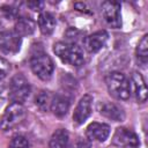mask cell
<instances>
[{"label":"cell","mask_w":148,"mask_h":148,"mask_svg":"<svg viewBox=\"0 0 148 148\" xmlns=\"http://www.w3.org/2000/svg\"><path fill=\"white\" fill-rule=\"evenodd\" d=\"M53 52L56 53V56L59 59H61V61H64L68 65L79 67V66L83 65V62H84L83 51L76 44L59 42V43L54 44Z\"/></svg>","instance_id":"obj_1"},{"label":"cell","mask_w":148,"mask_h":148,"mask_svg":"<svg viewBox=\"0 0 148 148\" xmlns=\"http://www.w3.org/2000/svg\"><path fill=\"white\" fill-rule=\"evenodd\" d=\"M109 92L118 99H128L131 96V83L120 72H112L106 76Z\"/></svg>","instance_id":"obj_2"},{"label":"cell","mask_w":148,"mask_h":148,"mask_svg":"<svg viewBox=\"0 0 148 148\" xmlns=\"http://www.w3.org/2000/svg\"><path fill=\"white\" fill-rule=\"evenodd\" d=\"M27 116L25 109L22 104L18 103H12L9 106H7L1 120H0V128L2 131H9L17 125H20Z\"/></svg>","instance_id":"obj_3"},{"label":"cell","mask_w":148,"mask_h":148,"mask_svg":"<svg viewBox=\"0 0 148 148\" xmlns=\"http://www.w3.org/2000/svg\"><path fill=\"white\" fill-rule=\"evenodd\" d=\"M30 67L32 72L44 81L50 80L54 71V65L52 59L46 53H42V52H38L31 57Z\"/></svg>","instance_id":"obj_4"},{"label":"cell","mask_w":148,"mask_h":148,"mask_svg":"<svg viewBox=\"0 0 148 148\" xmlns=\"http://www.w3.org/2000/svg\"><path fill=\"white\" fill-rule=\"evenodd\" d=\"M30 94V84L22 74H16L9 83V98L13 103L22 104Z\"/></svg>","instance_id":"obj_5"},{"label":"cell","mask_w":148,"mask_h":148,"mask_svg":"<svg viewBox=\"0 0 148 148\" xmlns=\"http://www.w3.org/2000/svg\"><path fill=\"white\" fill-rule=\"evenodd\" d=\"M111 143L117 147H124V148H138L140 146V141L138 135L125 127H118L111 139Z\"/></svg>","instance_id":"obj_6"},{"label":"cell","mask_w":148,"mask_h":148,"mask_svg":"<svg viewBox=\"0 0 148 148\" xmlns=\"http://www.w3.org/2000/svg\"><path fill=\"white\" fill-rule=\"evenodd\" d=\"M102 15L108 23L113 29H118L121 25V14L120 3L116 1H104L102 3Z\"/></svg>","instance_id":"obj_7"},{"label":"cell","mask_w":148,"mask_h":148,"mask_svg":"<svg viewBox=\"0 0 148 148\" xmlns=\"http://www.w3.org/2000/svg\"><path fill=\"white\" fill-rule=\"evenodd\" d=\"M21 46V37L14 30L0 29V51L5 53H16Z\"/></svg>","instance_id":"obj_8"},{"label":"cell","mask_w":148,"mask_h":148,"mask_svg":"<svg viewBox=\"0 0 148 148\" xmlns=\"http://www.w3.org/2000/svg\"><path fill=\"white\" fill-rule=\"evenodd\" d=\"M91 104L92 97L90 95H84L83 97H81L73 113V120L75 124L81 125L89 118V116L91 114Z\"/></svg>","instance_id":"obj_9"},{"label":"cell","mask_w":148,"mask_h":148,"mask_svg":"<svg viewBox=\"0 0 148 148\" xmlns=\"http://www.w3.org/2000/svg\"><path fill=\"white\" fill-rule=\"evenodd\" d=\"M108 32L104 30L96 31L84 38V47L88 52L90 53H96L98 52L106 43L108 40Z\"/></svg>","instance_id":"obj_10"},{"label":"cell","mask_w":148,"mask_h":148,"mask_svg":"<svg viewBox=\"0 0 148 148\" xmlns=\"http://www.w3.org/2000/svg\"><path fill=\"white\" fill-rule=\"evenodd\" d=\"M87 138L91 141L103 142L110 135V126L104 123H91L86 131Z\"/></svg>","instance_id":"obj_11"},{"label":"cell","mask_w":148,"mask_h":148,"mask_svg":"<svg viewBox=\"0 0 148 148\" xmlns=\"http://www.w3.org/2000/svg\"><path fill=\"white\" fill-rule=\"evenodd\" d=\"M98 111L104 117L114 120V121H123L125 119V112L124 110L111 102H102L98 104Z\"/></svg>","instance_id":"obj_12"},{"label":"cell","mask_w":148,"mask_h":148,"mask_svg":"<svg viewBox=\"0 0 148 148\" xmlns=\"http://www.w3.org/2000/svg\"><path fill=\"white\" fill-rule=\"evenodd\" d=\"M69 98L66 95H53L52 102H51V111L57 117H64L69 109Z\"/></svg>","instance_id":"obj_13"},{"label":"cell","mask_w":148,"mask_h":148,"mask_svg":"<svg viewBox=\"0 0 148 148\" xmlns=\"http://www.w3.org/2000/svg\"><path fill=\"white\" fill-rule=\"evenodd\" d=\"M131 80H132V83L134 87L136 101L139 103H145L147 99V87H146V82H145L143 76L138 72H133Z\"/></svg>","instance_id":"obj_14"},{"label":"cell","mask_w":148,"mask_h":148,"mask_svg":"<svg viewBox=\"0 0 148 148\" xmlns=\"http://www.w3.org/2000/svg\"><path fill=\"white\" fill-rule=\"evenodd\" d=\"M35 28H36V24L30 17H18L15 23L14 31L20 37H22V36L31 35L35 31Z\"/></svg>","instance_id":"obj_15"},{"label":"cell","mask_w":148,"mask_h":148,"mask_svg":"<svg viewBox=\"0 0 148 148\" xmlns=\"http://www.w3.org/2000/svg\"><path fill=\"white\" fill-rule=\"evenodd\" d=\"M68 140H69L68 132L64 128H59L52 134L49 142V148H67Z\"/></svg>","instance_id":"obj_16"},{"label":"cell","mask_w":148,"mask_h":148,"mask_svg":"<svg viewBox=\"0 0 148 148\" xmlns=\"http://www.w3.org/2000/svg\"><path fill=\"white\" fill-rule=\"evenodd\" d=\"M38 27L44 35H51L56 28V20L54 17L46 12H43L38 16Z\"/></svg>","instance_id":"obj_17"},{"label":"cell","mask_w":148,"mask_h":148,"mask_svg":"<svg viewBox=\"0 0 148 148\" xmlns=\"http://www.w3.org/2000/svg\"><path fill=\"white\" fill-rule=\"evenodd\" d=\"M53 95L47 91V90H42L36 95L35 98V103L37 105V108L42 111H46L47 109H50L51 106V102H52Z\"/></svg>","instance_id":"obj_18"},{"label":"cell","mask_w":148,"mask_h":148,"mask_svg":"<svg viewBox=\"0 0 148 148\" xmlns=\"http://www.w3.org/2000/svg\"><path fill=\"white\" fill-rule=\"evenodd\" d=\"M147 38H148V36L143 35V37L141 38V40L139 42V44L136 46V57L142 62H146L147 57H148V40H147Z\"/></svg>","instance_id":"obj_19"},{"label":"cell","mask_w":148,"mask_h":148,"mask_svg":"<svg viewBox=\"0 0 148 148\" xmlns=\"http://www.w3.org/2000/svg\"><path fill=\"white\" fill-rule=\"evenodd\" d=\"M9 148H29V141L23 135H14L9 142Z\"/></svg>","instance_id":"obj_20"},{"label":"cell","mask_w":148,"mask_h":148,"mask_svg":"<svg viewBox=\"0 0 148 148\" xmlns=\"http://www.w3.org/2000/svg\"><path fill=\"white\" fill-rule=\"evenodd\" d=\"M9 69H10V66H9L8 61L5 60V59H2V58H0V81H1L3 77L7 76Z\"/></svg>","instance_id":"obj_21"},{"label":"cell","mask_w":148,"mask_h":148,"mask_svg":"<svg viewBox=\"0 0 148 148\" xmlns=\"http://www.w3.org/2000/svg\"><path fill=\"white\" fill-rule=\"evenodd\" d=\"M72 148H90V142L87 140V139H82V138H79L75 143L73 145Z\"/></svg>","instance_id":"obj_22"},{"label":"cell","mask_w":148,"mask_h":148,"mask_svg":"<svg viewBox=\"0 0 148 148\" xmlns=\"http://www.w3.org/2000/svg\"><path fill=\"white\" fill-rule=\"evenodd\" d=\"M28 6L34 9V10H40L42 7H43V2H37V1H31V2H28Z\"/></svg>","instance_id":"obj_23"}]
</instances>
